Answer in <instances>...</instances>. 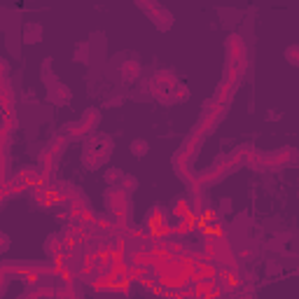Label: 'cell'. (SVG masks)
<instances>
[{"label": "cell", "mask_w": 299, "mask_h": 299, "mask_svg": "<svg viewBox=\"0 0 299 299\" xmlns=\"http://www.w3.org/2000/svg\"><path fill=\"white\" fill-rule=\"evenodd\" d=\"M105 201H108L112 215H117V217L129 215V194H126L124 187H122V190H119V187H112V190L105 194Z\"/></svg>", "instance_id": "1"}, {"label": "cell", "mask_w": 299, "mask_h": 299, "mask_svg": "<svg viewBox=\"0 0 299 299\" xmlns=\"http://www.w3.org/2000/svg\"><path fill=\"white\" fill-rule=\"evenodd\" d=\"M227 47H229V63H246V45L236 35L229 38Z\"/></svg>", "instance_id": "2"}, {"label": "cell", "mask_w": 299, "mask_h": 299, "mask_svg": "<svg viewBox=\"0 0 299 299\" xmlns=\"http://www.w3.org/2000/svg\"><path fill=\"white\" fill-rule=\"evenodd\" d=\"M50 100L51 103H56V105H63V103H68L70 100V92H68V87H63V84H51L50 87Z\"/></svg>", "instance_id": "3"}, {"label": "cell", "mask_w": 299, "mask_h": 299, "mask_svg": "<svg viewBox=\"0 0 299 299\" xmlns=\"http://www.w3.org/2000/svg\"><path fill=\"white\" fill-rule=\"evenodd\" d=\"M150 19H152V21H154V24L159 26V28H161V31H166L168 26H171V14H168L166 9H159V7H152L150 9Z\"/></svg>", "instance_id": "4"}, {"label": "cell", "mask_w": 299, "mask_h": 299, "mask_svg": "<svg viewBox=\"0 0 299 299\" xmlns=\"http://www.w3.org/2000/svg\"><path fill=\"white\" fill-rule=\"evenodd\" d=\"M100 122V115H99V110H87V115L82 117V126L87 129V131L92 133L96 126H99Z\"/></svg>", "instance_id": "5"}, {"label": "cell", "mask_w": 299, "mask_h": 299, "mask_svg": "<svg viewBox=\"0 0 299 299\" xmlns=\"http://www.w3.org/2000/svg\"><path fill=\"white\" fill-rule=\"evenodd\" d=\"M141 73V66H138V61H126L124 66H122V75H124V80H136Z\"/></svg>", "instance_id": "6"}, {"label": "cell", "mask_w": 299, "mask_h": 299, "mask_svg": "<svg viewBox=\"0 0 299 299\" xmlns=\"http://www.w3.org/2000/svg\"><path fill=\"white\" fill-rule=\"evenodd\" d=\"M40 33H42L40 26H38V24H31V26H26L24 38H26V42H38V40H40Z\"/></svg>", "instance_id": "7"}, {"label": "cell", "mask_w": 299, "mask_h": 299, "mask_svg": "<svg viewBox=\"0 0 299 299\" xmlns=\"http://www.w3.org/2000/svg\"><path fill=\"white\" fill-rule=\"evenodd\" d=\"M131 152L136 154V157H143V154L148 152V143L145 141H133L131 143Z\"/></svg>", "instance_id": "8"}, {"label": "cell", "mask_w": 299, "mask_h": 299, "mask_svg": "<svg viewBox=\"0 0 299 299\" xmlns=\"http://www.w3.org/2000/svg\"><path fill=\"white\" fill-rule=\"evenodd\" d=\"M119 178H122L119 171H108V173H105V180H108V183H115V180H119Z\"/></svg>", "instance_id": "9"}]
</instances>
